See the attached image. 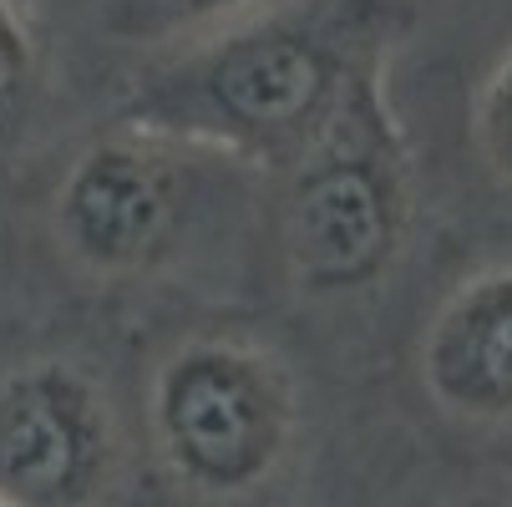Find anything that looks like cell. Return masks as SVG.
<instances>
[{
	"label": "cell",
	"mask_w": 512,
	"mask_h": 507,
	"mask_svg": "<svg viewBox=\"0 0 512 507\" xmlns=\"http://www.w3.org/2000/svg\"><path fill=\"white\" fill-rule=\"evenodd\" d=\"M406 26L401 0H269L153 56L122 117L224 153L254 178H274L305 153L365 71L391 61Z\"/></svg>",
	"instance_id": "1"
},
{
	"label": "cell",
	"mask_w": 512,
	"mask_h": 507,
	"mask_svg": "<svg viewBox=\"0 0 512 507\" xmlns=\"http://www.w3.org/2000/svg\"><path fill=\"white\" fill-rule=\"evenodd\" d=\"M274 183V239L305 300H355L396 274L416 229V163L391 107V61L340 97Z\"/></svg>",
	"instance_id": "2"
},
{
	"label": "cell",
	"mask_w": 512,
	"mask_h": 507,
	"mask_svg": "<svg viewBox=\"0 0 512 507\" xmlns=\"http://www.w3.org/2000/svg\"><path fill=\"white\" fill-rule=\"evenodd\" d=\"M249 168L198 142L117 117L92 132L51 183L46 229L56 254L97 284H142L173 269L208 213Z\"/></svg>",
	"instance_id": "3"
},
{
	"label": "cell",
	"mask_w": 512,
	"mask_h": 507,
	"mask_svg": "<svg viewBox=\"0 0 512 507\" xmlns=\"http://www.w3.org/2000/svg\"><path fill=\"white\" fill-rule=\"evenodd\" d=\"M300 391L284 355L254 335L198 330L148 376V437L163 472L208 502L254 497L295 452Z\"/></svg>",
	"instance_id": "4"
},
{
	"label": "cell",
	"mask_w": 512,
	"mask_h": 507,
	"mask_svg": "<svg viewBox=\"0 0 512 507\" xmlns=\"http://www.w3.org/2000/svg\"><path fill=\"white\" fill-rule=\"evenodd\" d=\"M117 457V411L87 366L41 355L0 376V507H92Z\"/></svg>",
	"instance_id": "5"
},
{
	"label": "cell",
	"mask_w": 512,
	"mask_h": 507,
	"mask_svg": "<svg viewBox=\"0 0 512 507\" xmlns=\"http://www.w3.org/2000/svg\"><path fill=\"white\" fill-rule=\"evenodd\" d=\"M416 371L447 416L512 421V259L447 289L421 330Z\"/></svg>",
	"instance_id": "6"
},
{
	"label": "cell",
	"mask_w": 512,
	"mask_h": 507,
	"mask_svg": "<svg viewBox=\"0 0 512 507\" xmlns=\"http://www.w3.org/2000/svg\"><path fill=\"white\" fill-rule=\"evenodd\" d=\"M259 6H269V0H102L97 26L117 46H137V51L163 56V51L188 46V41L229 26V21L259 11Z\"/></svg>",
	"instance_id": "7"
},
{
	"label": "cell",
	"mask_w": 512,
	"mask_h": 507,
	"mask_svg": "<svg viewBox=\"0 0 512 507\" xmlns=\"http://www.w3.org/2000/svg\"><path fill=\"white\" fill-rule=\"evenodd\" d=\"M41 97V46L16 11V0H0V163H6L36 117Z\"/></svg>",
	"instance_id": "8"
},
{
	"label": "cell",
	"mask_w": 512,
	"mask_h": 507,
	"mask_svg": "<svg viewBox=\"0 0 512 507\" xmlns=\"http://www.w3.org/2000/svg\"><path fill=\"white\" fill-rule=\"evenodd\" d=\"M472 142L482 168L512 188V46L492 61V71L477 87L472 102Z\"/></svg>",
	"instance_id": "9"
},
{
	"label": "cell",
	"mask_w": 512,
	"mask_h": 507,
	"mask_svg": "<svg viewBox=\"0 0 512 507\" xmlns=\"http://www.w3.org/2000/svg\"><path fill=\"white\" fill-rule=\"evenodd\" d=\"M457 507H512V492H482L472 502H457Z\"/></svg>",
	"instance_id": "10"
}]
</instances>
